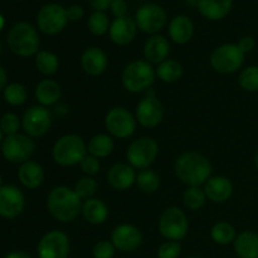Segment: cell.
I'll list each match as a JSON object with an SVG mask.
<instances>
[{"label": "cell", "mask_w": 258, "mask_h": 258, "mask_svg": "<svg viewBox=\"0 0 258 258\" xmlns=\"http://www.w3.org/2000/svg\"><path fill=\"white\" fill-rule=\"evenodd\" d=\"M174 170L181 183L188 186H202L212 176L208 158L197 151H186L176 158Z\"/></svg>", "instance_id": "1"}, {"label": "cell", "mask_w": 258, "mask_h": 258, "mask_svg": "<svg viewBox=\"0 0 258 258\" xmlns=\"http://www.w3.org/2000/svg\"><path fill=\"white\" fill-rule=\"evenodd\" d=\"M82 203V199L76 191L66 185L54 186L47 197L48 213L60 223L75 221L80 216Z\"/></svg>", "instance_id": "2"}, {"label": "cell", "mask_w": 258, "mask_h": 258, "mask_svg": "<svg viewBox=\"0 0 258 258\" xmlns=\"http://www.w3.org/2000/svg\"><path fill=\"white\" fill-rule=\"evenodd\" d=\"M7 43L9 49L19 57H32L39 52V34L28 22H19L13 25L8 33Z\"/></svg>", "instance_id": "3"}, {"label": "cell", "mask_w": 258, "mask_h": 258, "mask_svg": "<svg viewBox=\"0 0 258 258\" xmlns=\"http://www.w3.org/2000/svg\"><path fill=\"white\" fill-rule=\"evenodd\" d=\"M155 68L145 59H135L125 66L121 73V83L130 93L145 92L154 85Z\"/></svg>", "instance_id": "4"}, {"label": "cell", "mask_w": 258, "mask_h": 258, "mask_svg": "<svg viewBox=\"0 0 258 258\" xmlns=\"http://www.w3.org/2000/svg\"><path fill=\"white\" fill-rule=\"evenodd\" d=\"M87 155V145L80 135L67 134L58 139L52 148V158L59 166L80 165Z\"/></svg>", "instance_id": "5"}, {"label": "cell", "mask_w": 258, "mask_h": 258, "mask_svg": "<svg viewBox=\"0 0 258 258\" xmlns=\"http://www.w3.org/2000/svg\"><path fill=\"white\" fill-rule=\"evenodd\" d=\"M159 233L166 241H181L189 232L188 217L179 207H168L160 214L158 223Z\"/></svg>", "instance_id": "6"}, {"label": "cell", "mask_w": 258, "mask_h": 258, "mask_svg": "<svg viewBox=\"0 0 258 258\" xmlns=\"http://www.w3.org/2000/svg\"><path fill=\"white\" fill-rule=\"evenodd\" d=\"M244 54L238 48L237 43H226L212 52L209 63L211 67L221 75H232L242 68L244 63Z\"/></svg>", "instance_id": "7"}, {"label": "cell", "mask_w": 258, "mask_h": 258, "mask_svg": "<svg viewBox=\"0 0 258 258\" xmlns=\"http://www.w3.org/2000/svg\"><path fill=\"white\" fill-rule=\"evenodd\" d=\"M159 154L158 141L149 136L135 139L128 145L126 151L127 164H130L134 169L145 170L149 169L156 160Z\"/></svg>", "instance_id": "8"}, {"label": "cell", "mask_w": 258, "mask_h": 258, "mask_svg": "<svg viewBox=\"0 0 258 258\" xmlns=\"http://www.w3.org/2000/svg\"><path fill=\"white\" fill-rule=\"evenodd\" d=\"M2 155L8 163L23 164L30 160L34 154L35 144L27 134H15V135L5 136L2 143Z\"/></svg>", "instance_id": "9"}, {"label": "cell", "mask_w": 258, "mask_h": 258, "mask_svg": "<svg viewBox=\"0 0 258 258\" xmlns=\"http://www.w3.org/2000/svg\"><path fill=\"white\" fill-rule=\"evenodd\" d=\"M136 121L135 115L125 107H113L106 113L105 127L108 135L116 139H128L135 133Z\"/></svg>", "instance_id": "10"}, {"label": "cell", "mask_w": 258, "mask_h": 258, "mask_svg": "<svg viewBox=\"0 0 258 258\" xmlns=\"http://www.w3.org/2000/svg\"><path fill=\"white\" fill-rule=\"evenodd\" d=\"M68 23L67 9L57 3L45 4L37 15L38 29L45 35H57Z\"/></svg>", "instance_id": "11"}, {"label": "cell", "mask_w": 258, "mask_h": 258, "mask_svg": "<svg viewBox=\"0 0 258 258\" xmlns=\"http://www.w3.org/2000/svg\"><path fill=\"white\" fill-rule=\"evenodd\" d=\"M168 15L163 7L155 3H146L138 9L135 15L136 27L145 34H158L166 24Z\"/></svg>", "instance_id": "12"}, {"label": "cell", "mask_w": 258, "mask_h": 258, "mask_svg": "<svg viewBox=\"0 0 258 258\" xmlns=\"http://www.w3.org/2000/svg\"><path fill=\"white\" fill-rule=\"evenodd\" d=\"M52 126L50 111L44 106H32L25 110L22 117V127L30 138H42Z\"/></svg>", "instance_id": "13"}, {"label": "cell", "mask_w": 258, "mask_h": 258, "mask_svg": "<svg viewBox=\"0 0 258 258\" xmlns=\"http://www.w3.org/2000/svg\"><path fill=\"white\" fill-rule=\"evenodd\" d=\"M71 244L67 234L58 229L47 232L38 243L39 258H68Z\"/></svg>", "instance_id": "14"}, {"label": "cell", "mask_w": 258, "mask_h": 258, "mask_svg": "<svg viewBox=\"0 0 258 258\" xmlns=\"http://www.w3.org/2000/svg\"><path fill=\"white\" fill-rule=\"evenodd\" d=\"M136 121L145 128H154L163 121L164 106L156 96H144L135 110Z\"/></svg>", "instance_id": "15"}, {"label": "cell", "mask_w": 258, "mask_h": 258, "mask_svg": "<svg viewBox=\"0 0 258 258\" xmlns=\"http://www.w3.org/2000/svg\"><path fill=\"white\" fill-rule=\"evenodd\" d=\"M25 207L24 193L18 186L5 184L0 186V217L5 219L17 218Z\"/></svg>", "instance_id": "16"}, {"label": "cell", "mask_w": 258, "mask_h": 258, "mask_svg": "<svg viewBox=\"0 0 258 258\" xmlns=\"http://www.w3.org/2000/svg\"><path fill=\"white\" fill-rule=\"evenodd\" d=\"M111 242L117 251L133 252L143 243V233L134 224H118L111 233Z\"/></svg>", "instance_id": "17"}, {"label": "cell", "mask_w": 258, "mask_h": 258, "mask_svg": "<svg viewBox=\"0 0 258 258\" xmlns=\"http://www.w3.org/2000/svg\"><path fill=\"white\" fill-rule=\"evenodd\" d=\"M138 30L135 19L126 15L122 18H115V20L110 25L108 35L113 44L123 47V45L130 44L135 39Z\"/></svg>", "instance_id": "18"}, {"label": "cell", "mask_w": 258, "mask_h": 258, "mask_svg": "<svg viewBox=\"0 0 258 258\" xmlns=\"http://www.w3.org/2000/svg\"><path fill=\"white\" fill-rule=\"evenodd\" d=\"M81 67L86 75L91 76V77H98L107 70V54L100 47L86 48L81 55Z\"/></svg>", "instance_id": "19"}, {"label": "cell", "mask_w": 258, "mask_h": 258, "mask_svg": "<svg viewBox=\"0 0 258 258\" xmlns=\"http://www.w3.org/2000/svg\"><path fill=\"white\" fill-rule=\"evenodd\" d=\"M136 171L130 164H113L107 170V183L115 190H127L136 184Z\"/></svg>", "instance_id": "20"}, {"label": "cell", "mask_w": 258, "mask_h": 258, "mask_svg": "<svg viewBox=\"0 0 258 258\" xmlns=\"http://www.w3.org/2000/svg\"><path fill=\"white\" fill-rule=\"evenodd\" d=\"M144 58L151 64H160L170 54V43L164 35L154 34L146 39L143 48Z\"/></svg>", "instance_id": "21"}, {"label": "cell", "mask_w": 258, "mask_h": 258, "mask_svg": "<svg viewBox=\"0 0 258 258\" xmlns=\"http://www.w3.org/2000/svg\"><path fill=\"white\" fill-rule=\"evenodd\" d=\"M207 199L213 203H224L233 194V184L227 176H211L203 186Z\"/></svg>", "instance_id": "22"}, {"label": "cell", "mask_w": 258, "mask_h": 258, "mask_svg": "<svg viewBox=\"0 0 258 258\" xmlns=\"http://www.w3.org/2000/svg\"><path fill=\"white\" fill-rule=\"evenodd\" d=\"M169 37L175 44L184 45L191 40L194 35V24L186 15H176L170 20L168 27Z\"/></svg>", "instance_id": "23"}, {"label": "cell", "mask_w": 258, "mask_h": 258, "mask_svg": "<svg viewBox=\"0 0 258 258\" xmlns=\"http://www.w3.org/2000/svg\"><path fill=\"white\" fill-rule=\"evenodd\" d=\"M45 173L43 166L34 160H28L20 164L18 169V179L27 189H37L44 183Z\"/></svg>", "instance_id": "24"}, {"label": "cell", "mask_w": 258, "mask_h": 258, "mask_svg": "<svg viewBox=\"0 0 258 258\" xmlns=\"http://www.w3.org/2000/svg\"><path fill=\"white\" fill-rule=\"evenodd\" d=\"M81 214L87 223L92 226H100L107 221L110 211L103 201L98 198H91L82 203Z\"/></svg>", "instance_id": "25"}, {"label": "cell", "mask_w": 258, "mask_h": 258, "mask_svg": "<svg viewBox=\"0 0 258 258\" xmlns=\"http://www.w3.org/2000/svg\"><path fill=\"white\" fill-rule=\"evenodd\" d=\"M34 95L35 100L38 101L40 106L49 107V106L58 103V101L60 100V96H62V90H60V86L57 81L45 78V80L38 82V85L35 86Z\"/></svg>", "instance_id": "26"}, {"label": "cell", "mask_w": 258, "mask_h": 258, "mask_svg": "<svg viewBox=\"0 0 258 258\" xmlns=\"http://www.w3.org/2000/svg\"><path fill=\"white\" fill-rule=\"evenodd\" d=\"M232 3V0H198V10L206 19L218 22L229 14Z\"/></svg>", "instance_id": "27"}, {"label": "cell", "mask_w": 258, "mask_h": 258, "mask_svg": "<svg viewBox=\"0 0 258 258\" xmlns=\"http://www.w3.org/2000/svg\"><path fill=\"white\" fill-rule=\"evenodd\" d=\"M233 247L238 258H258V233L253 231L241 232L237 234Z\"/></svg>", "instance_id": "28"}, {"label": "cell", "mask_w": 258, "mask_h": 258, "mask_svg": "<svg viewBox=\"0 0 258 258\" xmlns=\"http://www.w3.org/2000/svg\"><path fill=\"white\" fill-rule=\"evenodd\" d=\"M115 143L108 134H97L92 136L87 144V154L97 159H105L113 153Z\"/></svg>", "instance_id": "29"}, {"label": "cell", "mask_w": 258, "mask_h": 258, "mask_svg": "<svg viewBox=\"0 0 258 258\" xmlns=\"http://www.w3.org/2000/svg\"><path fill=\"white\" fill-rule=\"evenodd\" d=\"M156 77L164 83H174L183 77V66L176 59H165L155 68Z\"/></svg>", "instance_id": "30"}, {"label": "cell", "mask_w": 258, "mask_h": 258, "mask_svg": "<svg viewBox=\"0 0 258 258\" xmlns=\"http://www.w3.org/2000/svg\"><path fill=\"white\" fill-rule=\"evenodd\" d=\"M35 68L38 70V72L42 73L43 76H50L55 75L59 68V59H58L57 55L54 54L50 50H39V52L35 54Z\"/></svg>", "instance_id": "31"}, {"label": "cell", "mask_w": 258, "mask_h": 258, "mask_svg": "<svg viewBox=\"0 0 258 258\" xmlns=\"http://www.w3.org/2000/svg\"><path fill=\"white\" fill-rule=\"evenodd\" d=\"M236 237V228L229 222L219 221L214 223L211 228V238L213 239L214 243L219 244V246H227V244L233 243Z\"/></svg>", "instance_id": "32"}, {"label": "cell", "mask_w": 258, "mask_h": 258, "mask_svg": "<svg viewBox=\"0 0 258 258\" xmlns=\"http://www.w3.org/2000/svg\"><path fill=\"white\" fill-rule=\"evenodd\" d=\"M160 176L156 171L145 169L136 175V185L143 193L153 194L160 188Z\"/></svg>", "instance_id": "33"}, {"label": "cell", "mask_w": 258, "mask_h": 258, "mask_svg": "<svg viewBox=\"0 0 258 258\" xmlns=\"http://www.w3.org/2000/svg\"><path fill=\"white\" fill-rule=\"evenodd\" d=\"M3 97H4L5 102L10 106H22L27 102L28 98V91L25 88V86H23L22 83L13 82L7 85V87L3 91Z\"/></svg>", "instance_id": "34"}, {"label": "cell", "mask_w": 258, "mask_h": 258, "mask_svg": "<svg viewBox=\"0 0 258 258\" xmlns=\"http://www.w3.org/2000/svg\"><path fill=\"white\" fill-rule=\"evenodd\" d=\"M207 201L208 199L202 186H188L183 194V203L189 211H199Z\"/></svg>", "instance_id": "35"}, {"label": "cell", "mask_w": 258, "mask_h": 258, "mask_svg": "<svg viewBox=\"0 0 258 258\" xmlns=\"http://www.w3.org/2000/svg\"><path fill=\"white\" fill-rule=\"evenodd\" d=\"M110 19L105 12H93L87 19V28L91 34L96 37L106 34L110 30Z\"/></svg>", "instance_id": "36"}, {"label": "cell", "mask_w": 258, "mask_h": 258, "mask_svg": "<svg viewBox=\"0 0 258 258\" xmlns=\"http://www.w3.org/2000/svg\"><path fill=\"white\" fill-rule=\"evenodd\" d=\"M73 190H75L76 194L82 199V202H85L87 201V199L95 198L96 193H97L98 190V183L92 178V176L85 175L76 181Z\"/></svg>", "instance_id": "37"}, {"label": "cell", "mask_w": 258, "mask_h": 258, "mask_svg": "<svg viewBox=\"0 0 258 258\" xmlns=\"http://www.w3.org/2000/svg\"><path fill=\"white\" fill-rule=\"evenodd\" d=\"M238 83L246 92H258V66H248L242 70Z\"/></svg>", "instance_id": "38"}, {"label": "cell", "mask_w": 258, "mask_h": 258, "mask_svg": "<svg viewBox=\"0 0 258 258\" xmlns=\"http://www.w3.org/2000/svg\"><path fill=\"white\" fill-rule=\"evenodd\" d=\"M20 127H22V120H19L15 113L7 112L0 117V128L5 136L15 135L19 133Z\"/></svg>", "instance_id": "39"}, {"label": "cell", "mask_w": 258, "mask_h": 258, "mask_svg": "<svg viewBox=\"0 0 258 258\" xmlns=\"http://www.w3.org/2000/svg\"><path fill=\"white\" fill-rule=\"evenodd\" d=\"M181 254V246L176 241H165L159 246L158 258H179Z\"/></svg>", "instance_id": "40"}, {"label": "cell", "mask_w": 258, "mask_h": 258, "mask_svg": "<svg viewBox=\"0 0 258 258\" xmlns=\"http://www.w3.org/2000/svg\"><path fill=\"white\" fill-rule=\"evenodd\" d=\"M117 249L112 244L111 241H103L97 242L92 248V256L93 258H113Z\"/></svg>", "instance_id": "41"}, {"label": "cell", "mask_w": 258, "mask_h": 258, "mask_svg": "<svg viewBox=\"0 0 258 258\" xmlns=\"http://www.w3.org/2000/svg\"><path fill=\"white\" fill-rule=\"evenodd\" d=\"M80 169L86 176H93L100 171L101 169V163H100V159L95 158V156L87 155L83 158V160L80 163Z\"/></svg>", "instance_id": "42"}, {"label": "cell", "mask_w": 258, "mask_h": 258, "mask_svg": "<svg viewBox=\"0 0 258 258\" xmlns=\"http://www.w3.org/2000/svg\"><path fill=\"white\" fill-rule=\"evenodd\" d=\"M111 13L113 14L115 18H122L127 15V3L126 0H112L111 3Z\"/></svg>", "instance_id": "43"}, {"label": "cell", "mask_w": 258, "mask_h": 258, "mask_svg": "<svg viewBox=\"0 0 258 258\" xmlns=\"http://www.w3.org/2000/svg\"><path fill=\"white\" fill-rule=\"evenodd\" d=\"M237 45H238V48L244 53V54H248V53H251L252 50L254 49V47H256V40H254V38L251 37V35H244V37H242L241 39L238 40Z\"/></svg>", "instance_id": "44"}, {"label": "cell", "mask_w": 258, "mask_h": 258, "mask_svg": "<svg viewBox=\"0 0 258 258\" xmlns=\"http://www.w3.org/2000/svg\"><path fill=\"white\" fill-rule=\"evenodd\" d=\"M83 14H85V10L81 5L73 4L67 8V17L68 20H71V22H77V20L82 19Z\"/></svg>", "instance_id": "45"}, {"label": "cell", "mask_w": 258, "mask_h": 258, "mask_svg": "<svg viewBox=\"0 0 258 258\" xmlns=\"http://www.w3.org/2000/svg\"><path fill=\"white\" fill-rule=\"evenodd\" d=\"M112 0H88V4L95 12H106L110 9Z\"/></svg>", "instance_id": "46"}, {"label": "cell", "mask_w": 258, "mask_h": 258, "mask_svg": "<svg viewBox=\"0 0 258 258\" xmlns=\"http://www.w3.org/2000/svg\"><path fill=\"white\" fill-rule=\"evenodd\" d=\"M4 258H33L28 252L25 251H13L9 252Z\"/></svg>", "instance_id": "47"}, {"label": "cell", "mask_w": 258, "mask_h": 258, "mask_svg": "<svg viewBox=\"0 0 258 258\" xmlns=\"http://www.w3.org/2000/svg\"><path fill=\"white\" fill-rule=\"evenodd\" d=\"M8 85V75L4 68L0 66V91H4V88Z\"/></svg>", "instance_id": "48"}, {"label": "cell", "mask_w": 258, "mask_h": 258, "mask_svg": "<svg viewBox=\"0 0 258 258\" xmlns=\"http://www.w3.org/2000/svg\"><path fill=\"white\" fill-rule=\"evenodd\" d=\"M4 25H5V19H4V17H3V15L0 14V32H2V30H3Z\"/></svg>", "instance_id": "49"}, {"label": "cell", "mask_w": 258, "mask_h": 258, "mask_svg": "<svg viewBox=\"0 0 258 258\" xmlns=\"http://www.w3.org/2000/svg\"><path fill=\"white\" fill-rule=\"evenodd\" d=\"M254 165H256V168H257V170H258V150H257V153H256V156H254Z\"/></svg>", "instance_id": "50"}, {"label": "cell", "mask_w": 258, "mask_h": 258, "mask_svg": "<svg viewBox=\"0 0 258 258\" xmlns=\"http://www.w3.org/2000/svg\"><path fill=\"white\" fill-rule=\"evenodd\" d=\"M3 140H4V134H3V131H2V128H0V145H2V143H3Z\"/></svg>", "instance_id": "51"}, {"label": "cell", "mask_w": 258, "mask_h": 258, "mask_svg": "<svg viewBox=\"0 0 258 258\" xmlns=\"http://www.w3.org/2000/svg\"><path fill=\"white\" fill-rule=\"evenodd\" d=\"M3 185V176H2V174H0V186Z\"/></svg>", "instance_id": "52"}, {"label": "cell", "mask_w": 258, "mask_h": 258, "mask_svg": "<svg viewBox=\"0 0 258 258\" xmlns=\"http://www.w3.org/2000/svg\"><path fill=\"white\" fill-rule=\"evenodd\" d=\"M3 53V44H2V42H0V54H2Z\"/></svg>", "instance_id": "53"}, {"label": "cell", "mask_w": 258, "mask_h": 258, "mask_svg": "<svg viewBox=\"0 0 258 258\" xmlns=\"http://www.w3.org/2000/svg\"><path fill=\"white\" fill-rule=\"evenodd\" d=\"M188 258H201V257H197V256H191V257H188Z\"/></svg>", "instance_id": "54"}]
</instances>
